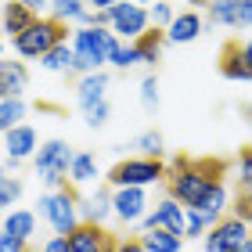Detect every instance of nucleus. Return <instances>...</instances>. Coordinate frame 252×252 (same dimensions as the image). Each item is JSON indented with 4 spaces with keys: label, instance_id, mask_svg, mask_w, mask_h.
Wrapping results in <instances>:
<instances>
[{
    "label": "nucleus",
    "instance_id": "obj_7",
    "mask_svg": "<svg viewBox=\"0 0 252 252\" xmlns=\"http://www.w3.org/2000/svg\"><path fill=\"white\" fill-rule=\"evenodd\" d=\"M112 15V32H116V40H123V43H133L141 32H148L152 29V18H148V11L141 7V4H133V0H119L116 7L108 11Z\"/></svg>",
    "mask_w": 252,
    "mask_h": 252
},
{
    "label": "nucleus",
    "instance_id": "obj_4",
    "mask_svg": "<svg viewBox=\"0 0 252 252\" xmlns=\"http://www.w3.org/2000/svg\"><path fill=\"white\" fill-rule=\"evenodd\" d=\"M112 47H116V32L112 29H87L79 26L72 32V54L83 72H101V65L108 62Z\"/></svg>",
    "mask_w": 252,
    "mask_h": 252
},
{
    "label": "nucleus",
    "instance_id": "obj_47",
    "mask_svg": "<svg viewBox=\"0 0 252 252\" xmlns=\"http://www.w3.org/2000/svg\"><path fill=\"white\" fill-rule=\"evenodd\" d=\"M194 4H213V0H194Z\"/></svg>",
    "mask_w": 252,
    "mask_h": 252
},
{
    "label": "nucleus",
    "instance_id": "obj_28",
    "mask_svg": "<svg viewBox=\"0 0 252 252\" xmlns=\"http://www.w3.org/2000/svg\"><path fill=\"white\" fill-rule=\"evenodd\" d=\"M108 65H116V68H133V65H141V58H137L133 43L116 40V47H112V54H108Z\"/></svg>",
    "mask_w": 252,
    "mask_h": 252
},
{
    "label": "nucleus",
    "instance_id": "obj_42",
    "mask_svg": "<svg viewBox=\"0 0 252 252\" xmlns=\"http://www.w3.org/2000/svg\"><path fill=\"white\" fill-rule=\"evenodd\" d=\"M242 51H245V62L252 65V40H245V43H242Z\"/></svg>",
    "mask_w": 252,
    "mask_h": 252
},
{
    "label": "nucleus",
    "instance_id": "obj_17",
    "mask_svg": "<svg viewBox=\"0 0 252 252\" xmlns=\"http://www.w3.org/2000/svg\"><path fill=\"white\" fill-rule=\"evenodd\" d=\"M198 32H202V15L184 11V15H173V22H169L166 43H191V40H198Z\"/></svg>",
    "mask_w": 252,
    "mask_h": 252
},
{
    "label": "nucleus",
    "instance_id": "obj_2",
    "mask_svg": "<svg viewBox=\"0 0 252 252\" xmlns=\"http://www.w3.org/2000/svg\"><path fill=\"white\" fill-rule=\"evenodd\" d=\"M72 158H76V152L68 148V141L51 137V141H43V144L36 148V155H32V162H36V177H40L47 188H58V191H62V188L68 184Z\"/></svg>",
    "mask_w": 252,
    "mask_h": 252
},
{
    "label": "nucleus",
    "instance_id": "obj_49",
    "mask_svg": "<svg viewBox=\"0 0 252 252\" xmlns=\"http://www.w3.org/2000/svg\"><path fill=\"white\" fill-rule=\"evenodd\" d=\"M0 152H4V148H0Z\"/></svg>",
    "mask_w": 252,
    "mask_h": 252
},
{
    "label": "nucleus",
    "instance_id": "obj_16",
    "mask_svg": "<svg viewBox=\"0 0 252 252\" xmlns=\"http://www.w3.org/2000/svg\"><path fill=\"white\" fill-rule=\"evenodd\" d=\"M32 22H36V15H32L26 4H18V0L4 4V11H0V32H7L11 40H18L22 32L32 26Z\"/></svg>",
    "mask_w": 252,
    "mask_h": 252
},
{
    "label": "nucleus",
    "instance_id": "obj_41",
    "mask_svg": "<svg viewBox=\"0 0 252 252\" xmlns=\"http://www.w3.org/2000/svg\"><path fill=\"white\" fill-rule=\"evenodd\" d=\"M116 252H144V245L137 242V238H126V242H119V249Z\"/></svg>",
    "mask_w": 252,
    "mask_h": 252
},
{
    "label": "nucleus",
    "instance_id": "obj_3",
    "mask_svg": "<svg viewBox=\"0 0 252 252\" xmlns=\"http://www.w3.org/2000/svg\"><path fill=\"white\" fill-rule=\"evenodd\" d=\"M11 43H15V51L22 58H43V54L54 51L58 43H68V26L58 22V18H51V15H43Z\"/></svg>",
    "mask_w": 252,
    "mask_h": 252
},
{
    "label": "nucleus",
    "instance_id": "obj_22",
    "mask_svg": "<svg viewBox=\"0 0 252 252\" xmlns=\"http://www.w3.org/2000/svg\"><path fill=\"white\" fill-rule=\"evenodd\" d=\"M79 209H83V223H101L112 213V191L108 188H97V194H94V198H87Z\"/></svg>",
    "mask_w": 252,
    "mask_h": 252
},
{
    "label": "nucleus",
    "instance_id": "obj_39",
    "mask_svg": "<svg viewBox=\"0 0 252 252\" xmlns=\"http://www.w3.org/2000/svg\"><path fill=\"white\" fill-rule=\"evenodd\" d=\"M43 252H72V249H68V238H51V242L47 245H43Z\"/></svg>",
    "mask_w": 252,
    "mask_h": 252
},
{
    "label": "nucleus",
    "instance_id": "obj_31",
    "mask_svg": "<svg viewBox=\"0 0 252 252\" xmlns=\"http://www.w3.org/2000/svg\"><path fill=\"white\" fill-rule=\"evenodd\" d=\"M148 18H152L155 29H169V22H173V7L162 4V0H155V7L148 11Z\"/></svg>",
    "mask_w": 252,
    "mask_h": 252
},
{
    "label": "nucleus",
    "instance_id": "obj_12",
    "mask_svg": "<svg viewBox=\"0 0 252 252\" xmlns=\"http://www.w3.org/2000/svg\"><path fill=\"white\" fill-rule=\"evenodd\" d=\"M220 76L231 83H252V65L245 62L242 40H227L220 51Z\"/></svg>",
    "mask_w": 252,
    "mask_h": 252
},
{
    "label": "nucleus",
    "instance_id": "obj_50",
    "mask_svg": "<svg viewBox=\"0 0 252 252\" xmlns=\"http://www.w3.org/2000/svg\"><path fill=\"white\" fill-rule=\"evenodd\" d=\"M0 11H4V7H0Z\"/></svg>",
    "mask_w": 252,
    "mask_h": 252
},
{
    "label": "nucleus",
    "instance_id": "obj_45",
    "mask_svg": "<svg viewBox=\"0 0 252 252\" xmlns=\"http://www.w3.org/2000/svg\"><path fill=\"white\" fill-rule=\"evenodd\" d=\"M133 4H141V7H144V4H155V0H133Z\"/></svg>",
    "mask_w": 252,
    "mask_h": 252
},
{
    "label": "nucleus",
    "instance_id": "obj_26",
    "mask_svg": "<svg viewBox=\"0 0 252 252\" xmlns=\"http://www.w3.org/2000/svg\"><path fill=\"white\" fill-rule=\"evenodd\" d=\"M234 15H238V0H213L209 4V22L213 26L234 29Z\"/></svg>",
    "mask_w": 252,
    "mask_h": 252
},
{
    "label": "nucleus",
    "instance_id": "obj_20",
    "mask_svg": "<svg viewBox=\"0 0 252 252\" xmlns=\"http://www.w3.org/2000/svg\"><path fill=\"white\" fill-rule=\"evenodd\" d=\"M4 231H7L11 238H18V242H29V238L36 234V216L26 213V209L7 213V216H4Z\"/></svg>",
    "mask_w": 252,
    "mask_h": 252
},
{
    "label": "nucleus",
    "instance_id": "obj_29",
    "mask_svg": "<svg viewBox=\"0 0 252 252\" xmlns=\"http://www.w3.org/2000/svg\"><path fill=\"white\" fill-rule=\"evenodd\" d=\"M252 188V148H242L238 155V191H249Z\"/></svg>",
    "mask_w": 252,
    "mask_h": 252
},
{
    "label": "nucleus",
    "instance_id": "obj_38",
    "mask_svg": "<svg viewBox=\"0 0 252 252\" xmlns=\"http://www.w3.org/2000/svg\"><path fill=\"white\" fill-rule=\"evenodd\" d=\"M18 4H26L36 18H43V11H51L54 4H58V0H18Z\"/></svg>",
    "mask_w": 252,
    "mask_h": 252
},
{
    "label": "nucleus",
    "instance_id": "obj_21",
    "mask_svg": "<svg viewBox=\"0 0 252 252\" xmlns=\"http://www.w3.org/2000/svg\"><path fill=\"white\" fill-rule=\"evenodd\" d=\"M137 242L144 245V252H180L184 249V238H177L169 231H144Z\"/></svg>",
    "mask_w": 252,
    "mask_h": 252
},
{
    "label": "nucleus",
    "instance_id": "obj_8",
    "mask_svg": "<svg viewBox=\"0 0 252 252\" xmlns=\"http://www.w3.org/2000/svg\"><path fill=\"white\" fill-rule=\"evenodd\" d=\"M249 238H252V227L234 220V216H227V220L213 223L209 231H205L202 242H205V252H234V249H242Z\"/></svg>",
    "mask_w": 252,
    "mask_h": 252
},
{
    "label": "nucleus",
    "instance_id": "obj_1",
    "mask_svg": "<svg viewBox=\"0 0 252 252\" xmlns=\"http://www.w3.org/2000/svg\"><path fill=\"white\" fill-rule=\"evenodd\" d=\"M223 173H227L223 158H188V155H177L173 162L166 166L169 198H173L180 209H194L216 184H223Z\"/></svg>",
    "mask_w": 252,
    "mask_h": 252
},
{
    "label": "nucleus",
    "instance_id": "obj_30",
    "mask_svg": "<svg viewBox=\"0 0 252 252\" xmlns=\"http://www.w3.org/2000/svg\"><path fill=\"white\" fill-rule=\"evenodd\" d=\"M141 105H144L148 112L158 108V79H155V76H144V79H141Z\"/></svg>",
    "mask_w": 252,
    "mask_h": 252
},
{
    "label": "nucleus",
    "instance_id": "obj_35",
    "mask_svg": "<svg viewBox=\"0 0 252 252\" xmlns=\"http://www.w3.org/2000/svg\"><path fill=\"white\" fill-rule=\"evenodd\" d=\"M231 216L234 220H242V223H249L252 227V205H249V198L242 191H238V198H234V205H231Z\"/></svg>",
    "mask_w": 252,
    "mask_h": 252
},
{
    "label": "nucleus",
    "instance_id": "obj_10",
    "mask_svg": "<svg viewBox=\"0 0 252 252\" xmlns=\"http://www.w3.org/2000/svg\"><path fill=\"white\" fill-rule=\"evenodd\" d=\"M65 238H68V249L72 252H116L119 249V238L112 231H105L101 223H79Z\"/></svg>",
    "mask_w": 252,
    "mask_h": 252
},
{
    "label": "nucleus",
    "instance_id": "obj_9",
    "mask_svg": "<svg viewBox=\"0 0 252 252\" xmlns=\"http://www.w3.org/2000/svg\"><path fill=\"white\" fill-rule=\"evenodd\" d=\"M141 231H169V234H177V238H184L188 231V220H184V209L173 202V198H162V202H155V209L141 216Z\"/></svg>",
    "mask_w": 252,
    "mask_h": 252
},
{
    "label": "nucleus",
    "instance_id": "obj_15",
    "mask_svg": "<svg viewBox=\"0 0 252 252\" xmlns=\"http://www.w3.org/2000/svg\"><path fill=\"white\" fill-rule=\"evenodd\" d=\"M4 155L7 158H18V162H26L29 155H36V130L32 126H15V130L4 133Z\"/></svg>",
    "mask_w": 252,
    "mask_h": 252
},
{
    "label": "nucleus",
    "instance_id": "obj_43",
    "mask_svg": "<svg viewBox=\"0 0 252 252\" xmlns=\"http://www.w3.org/2000/svg\"><path fill=\"white\" fill-rule=\"evenodd\" d=\"M242 116H245V119L252 123V101H249V105H242Z\"/></svg>",
    "mask_w": 252,
    "mask_h": 252
},
{
    "label": "nucleus",
    "instance_id": "obj_40",
    "mask_svg": "<svg viewBox=\"0 0 252 252\" xmlns=\"http://www.w3.org/2000/svg\"><path fill=\"white\" fill-rule=\"evenodd\" d=\"M116 4H119V0H87V7H90V11H112Z\"/></svg>",
    "mask_w": 252,
    "mask_h": 252
},
{
    "label": "nucleus",
    "instance_id": "obj_33",
    "mask_svg": "<svg viewBox=\"0 0 252 252\" xmlns=\"http://www.w3.org/2000/svg\"><path fill=\"white\" fill-rule=\"evenodd\" d=\"M184 220H188V231H184V238H202L205 231H209V223L202 220L194 209H184Z\"/></svg>",
    "mask_w": 252,
    "mask_h": 252
},
{
    "label": "nucleus",
    "instance_id": "obj_13",
    "mask_svg": "<svg viewBox=\"0 0 252 252\" xmlns=\"http://www.w3.org/2000/svg\"><path fill=\"white\" fill-rule=\"evenodd\" d=\"M105 97H108V72H83V76H79L76 101H79V108H83V112L101 105Z\"/></svg>",
    "mask_w": 252,
    "mask_h": 252
},
{
    "label": "nucleus",
    "instance_id": "obj_24",
    "mask_svg": "<svg viewBox=\"0 0 252 252\" xmlns=\"http://www.w3.org/2000/svg\"><path fill=\"white\" fill-rule=\"evenodd\" d=\"M133 148L141 152V158H158V162H162V155H166V141H162V133H158V130H144L133 141Z\"/></svg>",
    "mask_w": 252,
    "mask_h": 252
},
{
    "label": "nucleus",
    "instance_id": "obj_19",
    "mask_svg": "<svg viewBox=\"0 0 252 252\" xmlns=\"http://www.w3.org/2000/svg\"><path fill=\"white\" fill-rule=\"evenodd\" d=\"M162 47H166V29H155V26L133 40V51H137V58H141V65H155L162 58Z\"/></svg>",
    "mask_w": 252,
    "mask_h": 252
},
{
    "label": "nucleus",
    "instance_id": "obj_34",
    "mask_svg": "<svg viewBox=\"0 0 252 252\" xmlns=\"http://www.w3.org/2000/svg\"><path fill=\"white\" fill-rule=\"evenodd\" d=\"M0 194H4V202L11 205V202H15L18 194H22V180H18V177H11V173H4V177H0Z\"/></svg>",
    "mask_w": 252,
    "mask_h": 252
},
{
    "label": "nucleus",
    "instance_id": "obj_37",
    "mask_svg": "<svg viewBox=\"0 0 252 252\" xmlns=\"http://www.w3.org/2000/svg\"><path fill=\"white\" fill-rule=\"evenodd\" d=\"M0 252H32V249H29V242H18V238H11L0 227Z\"/></svg>",
    "mask_w": 252,
    "mask_h": 252
},
{
    "label": "nucleus",
    "instance_id": "obj_25",
    "mask_svg": "<svg viewBox=\"0 0 252 252\" xmlns=\"http://www.w3.org/2000/svg\"><path fill=\"white\" fill-rule=\"evenodd\" d=\"M68 177H72V184H87V180L97 177V158L90 152H79L72 158V169H68Z\"/></svg>",
    "mask_w": 252,
    "mask_h": 252
},
{
    "label": "nucleus",
    "instance_id": "obj_5",
    "mask_svg": "<svg viewBox=\"0 0 252 252\" xmlns=\"http://www.w3.org/2000/svg\"><path fill=\"white\" fill-rule=\"evenodd\" d=\"M166 180V166L158 158H123L108 169V188H148V184H158Z\"/></svg>",
    "mask_w": 252,
    "mask_h": 252
},
{
    "label": "nucleus",
    "instance_id": "obj_36",
    "mask_svg": "<svg viewBox=\"0 0 252 252\" xmlns=\"http://www.w3.org/2000/svg\"><path fill=\"white\" fill-rule=\"evenodd\" d=\"M234 29H252V0H238V15H234Z\"/></svg>",
    "mask_w": 252,
    "mask_h": 252
},
{
    "label": "nucleus",
    "instance_id": "obj_6",
    "mask_svg": "<svg viewBox=\"0 0 252 252\" xmlns=\"http://www.w3.org/2000/svg\"><path fill=\"white\" fill-rule=\"evenodd\" d=\"M36 205H40V213L47 216V223H51L62 238L72 234L76 227L83 223V220H79V194L68 188V184H65L62 191H54V194H43Z\"/></svg>",
    "mask_w": 252,
    "mask_h": 252
},
{
    "label": "nucleus",
    "instance_id": "obj_48",
    "mask_svg": "<svg viewBox=\"0 0 252 252\" xmlns=\"http://www.w3.org/2000/svg\"><path fill=\"white\" fill-rule=\"evenodd\" d=\"M4 205H7V202H4V194H0V209H4Z\"/></svg>",
    "mask_w": 252,
    "mask_h": 252
},
{
    "label": "nucleus",
    "instance_id": "obj_44",
    "mask_svg": "<svg viewBox=\"0 0 252 252\" xmlns=\"http://www.w3.org/2000/svg\"><path fill=\"white\" fill-rule=\"evenodd\" d=\"M242 194H245V198H249V205H252V188H249V191H242Z\"/></svg>",
    "mask_w": 252,
    "mask_h": 252
},
{
    "label": "nucleus",
    "instance_id": "obj_32",
    "mask_svg": "<svg viewBox=\"0 0 252 252\" xmlns=\"http://www.w3.org/2000/svg\"><path fill=\"white\" fill-rule=\"evenodd\" d=\"M108 116H112V105H108V97H105L101 105L87 108V126H90V130H97V126H105V123H108Z\"/></svg>",
    "mask_w": 252,
    "mask_h": 252
},
{
    "label": "nucleus",
    "instance_id": "obj_14",
    "mask_svg": "<svg viewBox=\"0 0 252 252\" xmlns=\"http://www.w3.org/2000/svg\"><path fill=\"white\" fill-rule=\"evenodd\" d=\"M29 87V68L22 62H4L0 58V101L22 97Z\"/></svg>",
    "mask_w": 252,
    "mask_h": 252
},
{
    "label": "nucleus",
    "instance_id": "obj_18",
    "mask_svg": "<svg viewBox=\"0 0 252 252\" xmlns=\"http://www.w3.org/2000/svg\"><path fill=\"white\" fill-rule=\"evenodd\" d=\"M40 68H47V72H62V76H76V72H83L76 62V54H72V43H58L54 51H47L40 58Z\"/></svg>",
    "mask_w": 252,
    "mask_h": 252
},
{
    "label": "nucleus",
    "instance_id": "obj_23",
    "mask_svg": "<svg viewBox=\"0 0 252 252\" xmlns=\"http://www.w3.org/2000/svg\"><path fill=\"white\" fill-rule=\"evenodd\" d=\"M26 101L22 97H11V101H0V133L15 130V126H22V119H26Z\"/></svg>",
    "mask_w": 252,
    "mask_h": 252
},
{
    "label": "nucleus",
    "instance_id": "obj_11",
    "mask_svg": "<svg viewBox=\"0 0 252 252\" xmlns=\"http://www.w3.org/2000/svg\"><path fill=\"white\" fill-rule=\"evenodd\" d=\"M144 205H148L144 188H116L112 191V213H116L123 223H141Z\"/></svg>",
    "mask_w": 252,
    "mask_h": 252
},
{
    "label": "nucleus",
    "instance_id": "obj_46",
    "mask_svg": "<svg viewBox=\"0 0 252 252\" xmlns=\"http://www.w3.org/2000/svg\"><path fill=\"white\" fill-rule=\"evenodd\" d=\"M0 58H4V36H0Z\"/></svg>",
    "mask_w": 252,
    "mask_h": 252
},
{
    "label": "nucleus",
    "instance_id": "obj_27",
    "mask_svg": "<svg viewBox=\"0 0 252 252\" xmlns=\"http://www.w3.org/2000/svg\"><path fill=\"white\" fill-rule=\"evenodd\" d=\"M87 15V0H58V4L51 7V18H58V22H79Z\"/></svg>",
    "mask_w": 252,
    "mask_h": 252
}]
</instances>
